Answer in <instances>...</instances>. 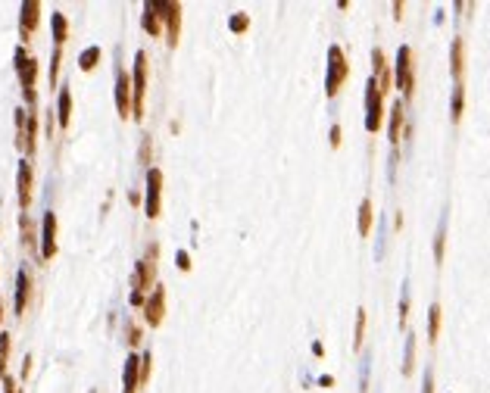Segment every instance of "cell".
Wrapping results in <instances>:
<instances>
[{"label": "cell", "mask_w": 490, "mask_h": 393, "mask_svg": "<svg viewBox=\"0 0 490 393\" xmlns=\"http://www.w3.org/2000/svg\"><path fill=\"white\" fill-rule=\"evenodd\" d=\"M56 256V212H44L41 218V259Z\"/></svg>", "instance_id": "cell-13"}, {"label": "cell", "mask_w": 490, "mask_h": 393, "mask_svg": "<svg viewBox=\"0 0 490 393\" xmlns=\"http://www.w3.org/2000/svg\"><path fill=\"white\" fill-rule=\"evenodd\" d=\"M425 393H434V374L425 372Z\"/></svg>", "instance_id": "cell-40"}, {"label": "cell", "mask_w": 490, "mask_h": 393, "mask_svg": "<svg viewBox=\"0 0 490 393\" xmlns=\"http://www.w3.org/2000/svg\"><path fill=\"white\" fill-rule=\"evenodd\" d=\"M56 122L60 128H69L72 122V91L69 88H60V97H56Z\"/></svg>", "instance_id": "cell-19"}, {"label": "cell", "mask_w": 490, "mask_h": 393, "mask_svg": "<svg viewBox=\"0 0 490 393\" xmlns=\"http://www.w3.org/2000/svg\"><path fill=\"white\" fill-rule=\"evenodd\" d=\"M141 309H144V322H147L150 328H159V325H163V319H166V287L157 284V291H153L147 300H144Z\"/></svg>", "instance_id": "cell-9"}, {"label": "cell", "mask_w": 490, "mask_h": 393, "mask_svg": "<svg viewBox=\"0 0 490 393\" xmlns=\"http://www.w3.org/2000/svg\"><path fill=\"white\" fill-rule=\"evenodd\" d=\"M150 366H153V356H150V352H144V356H141V384H147Z\"/></svg>", "instance_id": "cell-34"}, {"label": "cell", "mask_w": 490, "mask_h": 393, "mask_svg": "<svg viewBox=\"0 0 490 393\" xmlns=\"http://www.w3.org/2000/svg\"><path fill=\"white\" fill-rule=\"evenodd\" d=\"M38 22H41V0H25L19 10V38L22 44L32 38V32L38 28Z\"/></svg>", "instance_id": "cell-10"}, {"label": "cell", "mask_w": 490, "mask_h": 393, "mask_svg": "<svg viewBox=\"0 0 490 393\" xmlns=\"http://www.w3.org/2000/svg\"><path fill=\"white\" fill-rule=\"evenodd\" d=\"M403 10H406V7H403V0H397V3H394V19H397V22L403 19Z\"/></svg>", "instance_id": "cell-42"}, {"label": "cell", "mask_w": 490, "mask_h": 393, "mask_svg": "<svg viewBox=\"0 0 490 393\" xmlns=\"http://www.w3.org/2000/svg\"><path fill=\"white\" fill-rule=\"evenodd\" d=\"M228 25H232V32H247V25H250V19H247V13H238V16H232V22H228Z\"/></svg>", "instance_id": "cell-33"}, {"label": "cell", "mask_w": 490, "mask_h": 393, "mask_svg": "<svg viewBox=\"0 0 490 393\" xmlns=\"http://www.w3.org/2000/svg\"><path fill=\"white\" fill-rule=\"evenodd\" d=\"M60 66H63V47H54L50 54V88L56 91V78H60Z\"/></svg>", "instance_id": "cell-30"}, {"label": "cell", "mask_w": 490, "mask_h": 393, "mask_svg": "<svg viewBox=\"0 0 490 393\" xmlns=\"http://www.w3.org/2000/svg\"><path fill=\"white\" fill-rule=\"evenodd\" d=\"M372 66H375V82H378V88H381V94H388L390 91V82H394V78H390V69H388V56H384V50L381 47H375L372 50Z\"/></svg>", "instance_id": "cell-14"}, {"label": "cell", "mask_w": 490, "mask_h": 393, "mask_svg": "<svg viewBox=\"0 0 490 393\" xmlns=\"http://www.w3.org/2000/svg\"><path fill=\"white\" fill-rule=\"evenodd\" d=\"M366 322H368L366 309H359V312H356V334H353L356 350H359V346H362V340H366Z\"/></svg>", "instance_id": "cell-32"}, {"label": "cell", "mask_w": 490, "mask_h": 393, "mask_svg": "<svg viewBox=\"0 0 490 393\" xmlns=\"http://www.w3.org/2000/svg\"><path fill=\"white\" fill-rule=\"evenodd\" d=\"M406 319H409V293H403V300H400V328H406Z\"/></svg>", "instance_id": "cell-36"}, {"label": "cell", "mask_w": 490, "mask_h": 393, "mask_svg": "<svg viewBox=\"0 0 490 393\" xmlns=\"http://www.w3.org/2000/svg\"><path fill=\"white\" fill-rule=\"evenodd\" d=\"M144 94H147V54L137 50L131 66V119H144Z\"/></svg>", "instance_id": "cell-3"}, {"label": "cell", "mask_w": 490, "mask_h": 393, "mask_svg": "<svg viewBox=\"0 0 490 393\" xmlns=\"http://www.w3.org/2000/svg\"><path fill=\"white\" fill-rule=\"evenodd\" d=\"M416 372V337L409 334L406 337V356H403V374H412Z\"/></svg>", "instance_id": "cell-28"}, {"label": "cell", "mask_w": 490, "mask_h": 393, "mask_svg": "<svg viewBox=\"0 0 490 393\" xmlns=\"http://www.w3.org/2000/svg\"><path fill=\"white\" fill-rule=\"evenodd\" d=\"M463 109H465V88L456 85V88H453V100H449V119L459 122V119H463Z\"/></svg>", "instance_id": "cell-24"}, {"label": "cell", "mask_w": 490, "mask_h": 393, "mask_svg": "<svg viewBox=\"0 0 490 393\" xmlns=\"http://www.w3.org/2000/svg\"><path fill=\"white\" fill-rule=\"evenodd\" d=\"M331 147H341V125H331Z\"/></svg>", "instance_id": "cell-38"}, {"label": "cell", "mask_w": 490, "mask_h": 393, "mask_svg": "<svg viewBox=\"0 0 490 393\" xmlns=\"http://www.w3.org/2000/svg\"><path fill=\"white\" fill-rule=\"evenodd\" d=\"M175 262H178V269L181 271H191V256H188V253H178Z\"/></svg>", "instance_id": "cell-37"}, {"label": "cell", "mask_w": 490, "mask_h": 393, "mask_svg": "<svg viewBox=\"0 0 490 393\" xmlns=\"http://www.w3.org/2000/svg\"><path fill=\"white\" fill-rule=\"evenodd\" d=\"M381 122H384V94L378 88L375 78L366 82V131H381Z\"/></svg>", "instance_id": "cell-7"}, {"label": "cell", "mask_w": 490, "mask_h": 393, "mask_svg": "<svg viewBox=\"0 0 490 393\" xmlns=\"http://www.w3.org/2000/svg\"><path fill=\"white\" fill-rule=\"evenodd\" d=\"M116 109L122 119H131V75L125 69L116 72Z\"/></svg>", "instance_id": "cell-12"}, {"label": "cell", "mask_w": 490, "mask_h": 393, "mask_svg": "<svg viewBox=\"0 0 490 393\" xmlns=\"http://www.w3.org/2000/svg\"><path fill=\"white\" fill-rule=\"evenodd\" d=\"M137 387H141V356L131 352L122 372V393H137Z\"/></svg>", "instance_id": "cell-15"}, {"label": "cell", "mask_w": 490, "mask_h": 393, "mask_svg": "<svg viewBox=\"0 0 490 393\" xmlns=\"http://www.w3.org/2000/svg\"><path fill=\"white\" fill-rule=\"evenodd\" d=\"M394 82L400 85V91L406 97L416 94V56H412V47L403 44L397 50V69H394Z\"/></svg>", "instance_id": "cell-5"}, {"label": "cell", "mask_w": 490, "mask_h": 393, "mask_svg": "<svg viewBox=\"0 0 490 393\" xmlns=\"http://www.w3.org/2000/svg\"><path fill=\"white\" fill-rule=\"evenodd\" d=\"M150 159V137H144V147H141V163Z\"/></svg>", "instance_id": "cell-41"}, {"label": "cell", "mask_w": 490, "mask_h": 393, "mask_svg": "<svg viewBox=\"0 0 490 393\" xmlns=\"http://www.w3.org/2000/svg\"><path fill=\"white\" fill-rule=\"evenodd\" d=\"M10 350H13V337L7 331L0 334V378H7V366H10Z\"/></svg>", "instance_id": "cell-26"}, {"label": "cell", "mask_w": 490, "mask_h": 393, "mask_svg": "<svg viewBox=\"0 0 490 393\" xmlns=\"http://www.w3.org/2000/svg\"><path fill=\"white\" fill-rule=\"evenodd\" d=\"M16 75H19V85H22V94H25V103L32 106L34 113V103H38V94H34V82H38V60L28 56L25 47H16Z\"/></svg>", "instance_id": "cell-2"}, {"label": "cell", "mask_w": 490, "mask_h": 393, "mask_svg": "<svg viewBox=\"0 0 490 393\" xmlns=\"http://www.w3.org/2000/svg\"><path fill=\"white\" fill-rule=\"evenodd\" d=\"M25 128H28V113L25 109H16V147L25 150Z\"/></svg>", "instance_id": "cell-27"}, {"label": "cell", "mask_w": 490, "mask_h": 393, "mask_svg": "<svg viewBox=\"0 0 490 393\" xmlns=\"http://www.w3.org/2000/svg\"><path fill=\"white\" fill-rule=\"evenodd\" d=\"M372 222H375L372 200H362V203H359V234H362V238H368V234H372Z\"/></svg>", "instance_id": "cell-23"}, {"label": "cell", "mask_w": 490, "mask_h": 393, "mask_svg": "<svg viewBox=\"0 0 490 393\" xmlns=\"http://www.w3.org/2000/svg\"><path fill=\"white\" fill-rule=\"evenodd\" d=\"M157 13L166 25V44L178 47V41H181V16H184L181 3H175V0H157Z\"/></svg>", "instance_id": "cell-6"}, {"label": "cell", "mask_w": 490, "mask_h": 393, "mask_svg": "<svg viewBox=\"0 0 490 393\" xmlns=\"http://www.w3.org/2000/svg\"><path fill=\"white\" fill-rule=\"evenodd\" d=\"M441 303H431V309H428V340L434 344L437 337H441Z\"/></svg>", "instance_id": "cell-25"}, {"label": "cell", "mask_w": 490, "mask_h": 393, "mask_svg": "<svg viewBox=\"0 0 490 393\" xmlns=\"http://www.w3.org/2000/svg\"><path fill=\"white\" fill-rule=\"evenodd\" d=\"M50 28H54L56 47H63V44L69 41V19H66L63 13H54V16H50Z\"/></svg>", "instance_id": "cell-21"}, {"label": "cell", "mask_w": 490, "mask_h": 393, "mask_svg": "<svg viewBox=\"0 0 490 393\" xmlns=\"http://www.w3.org/2000/svg\"><path fill=\"white\" fill-rule=\"evenodd\" d=\"M443 244H447V218L441 222V228H437V234H434V259L437 262H443Z\"/></svg>", "instance_id": "cell-31"}, {"label": "cell", "mask_w": 490, "mask_h": 393, "mask_svg": "<svg viewBox=\"0 0 490 393\" xmlns=\"http://www.w3.org/2000/svg\"><path fill=\"white\" fill-rule=\"evenodd\" d=\"M157 259H159V247L150 244L144 259L131 271V306H144V300H147L144 291H150V287L157 284Z\"/></svg>", "instance_id": "cell-1"}, {"label": "cell", "mask_w": 490, "mask_h": 393, "mask_svg": "<svg viewBox=\"0 0 490 393\" xmlns=\"http://www.w3.org/2000/svg\"><path fill=\"white\" fill-rule=\"evenodd\" d=\"M28 374H32V352L22 359V378H28Z\"/></svg>", "instance_id": "cell-39"}, {"label": "cell", "mask_w": 490, "mask_h": 393, "mask_svg": "<svg viewBox=\"0 0 490 393\" xmlns=\"http://www.w3.org/2000/svg\"><path fill=\"white\" fill-rule=\"evenodd\" d=\"M347 75H350V63H347V56H344V50L337 47V44H331V47H328L325 94H328V97H337V91L344 88V82H347Z\"/></svg>", "instance_id": "cell-4"}, {"label": "cell", "mask_w": 490, "mask_h": 393, "mask_svg": "<svg viewBox=\"0 0 490 393\" xmlns=\"http://www.w3.org/2000/svg\"><path fill=\"white\" fill-rule=\"evenodd\" d=\"M19 228H22V244H25V250H38V238H34V222L28 216L19 218ZM38 256H41V250H38Z\"/></svg>", "instance_id": "cell-22"}, {"label": "cell", "mask_w": 490, "mask_h": 393, "mask_svg": "<svg viewBox=\"0 0 490 393\" xmlns=\"http://www.w3.org/2000/svg\"><path fill=\"white\" fill-rule=\"evenodd\" d=\"M144 212L147 218H159L163 212V172L147 169V196H144Z\"/></svg>", "instance_id": "cell-8"}, {"label": "cell", "mask_w": 490, "mask_h": 393, "mask_svg": "<svg viewBox=\"0 0 490 393\" xmlns=\"http://www.w3.org/2000/svg\"><path fill=\"white\" fill-rule=\"evenodd\" d=\"M403 122H406V115H403V103L397 100L394 106H390V128H388V135H390V144H400V135H403Z\"/></svg>", "instance_id": "cell-20"}, {"label": "cell", "mask_w": 490, "mask_h": 393, "mask_svg": "<svg viewBox=\"0 0 490 393\" xmlns=\"http://www.w3.org/2000/svg\"><path fill=\"white\" fill-rule=\"evenodd\" d=\"M100 54L103 50L100 47H88V50H82V56H78V66H82V72H91V69L100 63Z\"/></svg>", "instance_id": "cell-29"}, {"label": "cell", "mask_w": 490, "mask_h": 393, "mask_svg": "<svg viewBox=\"0 0 490 393\" xmlns=\"http://www.w3.org/2000/svg\"><path fill=\"white\" fill-rule=\"evenodd\" d=\"M141 25H144V32H147L150 38H159V34H163V19H159L157 3H153V0H147V3H144Z\"/></svg>", "instance_id": "cell-18"}, {"label": "cell", "mask_w": 490, "mask_h": 393, "mask_svg": "<svg viewBox=\"0 0 490 393\" xmlns=\"http://www.w3.org/2000/svg\"><path fill=\"white\" fill-rule=\"evenodd\" d=\"M32 190H34L32 163H28V159H22L19 172H16V194H19V206H22V210H28V206H32Z\"/></svg>", "instance_id": "cell-11"}, {"label": "cell", "mask_w": 490, "mask_h": 393, "mask_svg": "<svg viewBox=\"0 0 490 393\" xmlns=\"http://www.w3.org/2000/svg\"><path fill=\"white\" fill-rule=\"evenodd\" d=\"M91 393H94V390H91Z\"/></svg>", "instance_id": "cell-44"}, {"label": "cell", "mask_w": 490, "mask_h": 393, "mask_svg": "<svg viewBox=\"0 0 490 393\" xmlns=\"http://www.w3.org/2000/svg\"><path fill=\"white\" fill-rule=\"evenodd\" d=\"M0 325H3V300H0Z\"/></svg>", "instance_id": "cell-43"}, {"label": "cell", "mask_w": 490, "mask_h": 393, "mask_svg": "<svg viewBox=\"0 0 490 393\" xmlns=\"http://www.w3.org/2000/svg\"><path fill=\"white\" fill-rule=\"evenodd\" d=\"M125 337H129V346H137V344H141V328H137V325H129Z\"/></svg>", "instance_id": "cell-35"}, {"label": "cell", "mask_w": 490, "mask_h": 393, "mask_svg": "<svg viewBox=\"0 0 490 393\" xmlns=\"http://www.w3.org/2000/svg\"><path fill=\"white\" fill-rule=\"evenodd\" d=\"M449 72H453L456 85H463V75H465V41L463 38H453V44H449Z\"/></svg>", "instance_id": "cell-16"}, {"label": "cell", "mask_w": 490, "mask_h": 393, "mask_svg": "<svg viewBox=\"0 0 490 393\" xmlns=\"http://www.w3.org/2000/svg\"><path fill=\"white\" fill-rule=\"evenodd\" d=\"M28 297H32V278H28L25 269H19V275H16V300H13L16 315H22V312H25Z\"/></svg>", "instance_id": "cell-17"}]
</instances>
